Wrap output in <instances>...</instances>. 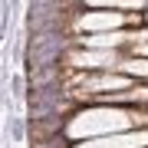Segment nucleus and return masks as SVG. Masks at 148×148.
<instances>
[{"instance_id": "1", "label": "nucleus", "mask_w": 148, "mask_h": 148, "mask_svg": "<svg viewBox=\"0 0 148 148\" xmlns=\"http://www.w3.org/2000/svg\"><path fill=\"white\" fill-rule=\"evenodd\" d=\"M3 132H7V142L10 145H23V138H27V119L23 115H7V122H3Z\"/></svg>"}, {"instance_id": "2", "label": "nucleus", "mask_w": 148, "mask_h": 148, "mask_svg": "<svg viewBox=\"0 0 148 148\" xmlns=\"http://www.w3.org/2000/svg\"><path fill=\"white\" fill-rule=\"evenodd\" d=\"M27 95H30V82H27V76H20V73L10 76V99H13V102H23Z\"/></svg>"}, {"instance_id": "3", "label": "nucleus", "mask_w": 148, "mask_h": 148, "mask_svg": "<svg viewBox=\"0 0 148 148\" xmlns=\"http://www.w3.org/2000/svg\"><path fill=\"white\" fill-rule=\"evenodd\" d=\"M119 73H128V76H148V59H132V63H122Z\"/></svg>"}]
</instances>
